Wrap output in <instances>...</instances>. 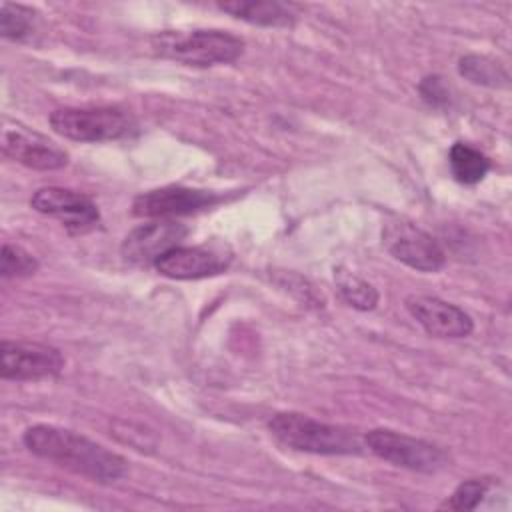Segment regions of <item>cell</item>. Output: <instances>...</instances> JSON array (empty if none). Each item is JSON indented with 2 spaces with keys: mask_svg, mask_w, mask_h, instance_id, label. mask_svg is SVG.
Wrapping results in <instances>:
<instances>
[{
  "mask_svg": "<svg viewBox=\"0 0 512 512\" xmlns=\"http://www.w3.org/2000/svg\"><path fill=\"white\" fill-rule=\"evenodd\" d=\"M22 442L34 456L50 460L98 484H112L128 470V464L120 454L68 428L34 424L26 428Z\"/></svg>",
  "mask_w": 512,
  "mask_h": 512,
  "instance_id": "6da1fadb",
  "label": "cell"
},
{
  "mask_svg": "<svg viewBox=\"0 0 512 512\" xmlns=\"http://www.w3.org/2000/svg\"><path fill=\"white\" fill-rule=\"evenodd\" d=\"M268 430L284 446L298 452L342 456V454H360L364 448V442L356 430L346 426L326 424L300 412L274 414L268 420Z\"/></svg>",
  "mask_w": 512,
  "mask_h": 512,
  "instance_id": "7a4b0ae2",
  "label": "cell"
},
{
  "mask_svg": "<svg viewBox=\"0 0 512 512\" xmlns=\"http://www.w3.org/2000/svg\"><path fill=\"white\" fill-rule=\"evenodd\" d=\"M152 46L160 56L196 68L230 64L244 52V42L224 30L162 32Z\"/></svg>",
  "mask_w": 512,
  "mask_h": 512,
  "instance_id": "3957f363",
  "label": "cell"
},
{
  "mask_svg": "<svg viewBox=\"0 0 512 512\" xmlns=\"http://www.w3.org/2000/svg\"><path fill=\"white\" fill-rule=\"evenodd\" d=\"M56 134L76 142H108L130 136L136 122L130 114L114 106H66L50 114Z\"/></svg>",
  "mask_w": 512,
  "mask_h": 512,
  "instance_id": "277c9868",
  "label": "cell"
},
{
  "mask_svg": "<svg viewBox=\"0 0 512 512\" xmlns=\"http://www.w3.org/2000/svg\"><path fill=\"white\" fill-rule=\"evenodd\" d=\"M364 444L374 456L406 470L436 474L448 466V454L440 446L396 430L374 428L364 434Z\"/></svg>",
  "mask_w": 512,
  "mask_h": 512,
  "instance_id": "5b68a950",
  "label": "cell"
},
{
  "mask_svg": "<svg viewBox=\"0 0 512 512\" xmlns=\"http://www.w3.org/2000/svg\"><path fill=\"white\" fill-rule=\"evenodd\" d=\"M382 242L390 256L418 272H436L446 262L444 250L436 238L408 220L386 222Z\"/></svg>",
  "mask_w": 512,
  "mask_h": 512,
  "instance_id": "8992f818",
  "label": "cell"
},
{
  "mask_svg": "<svg viewBox=\"0 0 512 512\" xmlns=\"http://www.w3.org/2000/svg\"><path fill=\"white\" fill-rule=\"evenodd\" d=\"M64 368V356L58 348L30 340H2L0 376L4 380H42L54 378Z\"/></svg>",
  "mask_w": 512,
  "mask_h": 512,
  "instance_id": "52a82bcc",
  "label": "cell"
},
{
  "mask_svg": "<svg viewBox=\"0 0 512 512\" xmlns=\"http://www.w3.org/2000/svg\"><path fill=\"white\" fill-rule=\"evenodd\" d=\"M30 206L44 216L60 220L74 234H84L100 222V212L90 196L62 186L38 188L30 198Z\"/></svg>",
  "mask_w": 512,
  "mask_h": 512,
  "instance_id": "ba28073f",
  "label": "cell"
},
{
  "mask_svg": "<svg viewBox=\"0 0 512 512\" xmlns=\"http://www.w3.org/2000/svg\"><path fill=\"white\" fill-rule=\"evenodd\" d=\"M188 236V226L172 218H160L148 224H140L126 234L120 246V254L128 264L154 266L160 256L180 246Z\"/></svg>",
  "mask_w": 512,
  "mask_h": 512,
  "instance_id": "9c48e42d",
  "label": "cell"
},
{
  "mask_svg": "<svg viewBox=\"0 0 512 512\" xmlns=\"http://www.w3.org/2000/svg\"><path fill=\"white\" fill-rule=\"evenodd\" d=\"M222 200L220 194L186 188V186H162L142 192L132 202V214L140 218H172L186 216L210 208Z\"/></svg>",
  "mask_w": 512,
  "mask_h": 512,
  "instance_id": "30bf717a",
  "label": "cell"
},
{
  "mask_svg": "<svg viewBox=\"0 0 512 512\" xmlns=\"http://www.w3.org/2000/svg\"><path fill=\"white\" fill-rule=\"evenodd\" d=\"M410 316L434 338H466L474 330V322L460 306L436 296L412 294L404 300Z\"/></svg>",
  "mask_w": 512,
  "mask_h": 512,
  "instance_id": "8fae6325",
  "label": "cell"
},
{
  "mask_svg": "<svg viewBox=\"0 0 512 512\" xmlns=\"http://www.w3.org/2000/svg\"><path fill=\"white\" fill-rule=\"evenodd\" d=\"M232 256L224 254L222 248L212 246H176L160 256L154 268L174 280H200L222 274Z\"/></svg>",
  "mask_w": 512,
  "mask_h": 512,
  "instance_id": "7c38bea8",
  "label": "cell"
},
{
  "mask_svg": "<svg viewBox=\"0 0 512 512\" xmlns=\"http://www.w3.org/2000/svg\"><path fill=\"white\" fill-rule=\"evenodd\" d=\"M2 150L4 156L32 170H58L68 164V154L60 146L36 132L22 128L4 132Z\"/></svg>",
  "mask_w": 512,
  "mask_h": 512,
  "instance_id": "4fadbf2b",
  "label": "cell"
},
{
  "mask_svg": "<svg viewBox=\"0 0 512 512\" xmlns=\"http://www.w3.org/2000/svg\"><path fill=\"white\" fill-rule=\"evenodd\" d=\"M218 8L232 14L238 20L266 28L292 26L298 16V8L294 4L280 0H234L220 2Z\"/></svg>",
  "mask_w": 512,
  "mask_h": 512,
  "instance_id": "5bb4252c",
  "label": "cell"
},
{
  "mask_svg": "<svg viewBox=\"0 0 512 512\" xmlns=\"http://www.w3.org/2000/svg\"><path fill=\"white\" fill-rule=\"evenodd\" d=\"M448 164L452 176L466 186L478 184L490 170V160L466 142H454L448 152Z\"/></svg>",
  "mask_w": 512,
  "mask_h": 512,
  "instance_id": "9a60e30c",
  "label": "cell"
},
{
  "mask_svg": "<svg viewBox=\"0 0 512 512\" xmlns=\"http://www.w3.org/2000/svg\"><path fill=\"white\" fill-rule=\"evenodd\" d=\"M458 72L472 84L488 86V88H504L508 86V80H510L506 68L500 62L480 54L462 56L458 60Z\"/></svg>",
  "mask_w": 512,
  "mask_h": 512,
  "instance_id": "2e32d148",
  "label": "cell"
},
{
  "mask_svg": "<svg viewBox=\"0 0 512 512\" xmlns=\"http://www.w3.org/2000/svg\"><path fill=\"white\" fill-rule=\"evenodd\" d=\"M334 280H336L340 296L352 308H356V310H372V308H376L378 292H376V288L368 280L360 278L358 274H354V272H350V270H346L342 266H338L334 270Z\"/></svg>",
  "mask_w": 512,
  "mask_h": 512,
  "instance_id": "e0dca14e",
  "label": "cell"
},
{
  "mask_svg": "<svg viewBox=\"0 0 512 512\" xmlns=\"http://www.w3.org/2000/svg\"><path fill=\"white\" fill-rule=\"evenodd\" d=\"M36 12L22 4L2 2L0 6V36L6 40H24L34 30Z\"/></svg>",
  "mask_w": 512,
  "mask_h": 512,
  "instance_id": "ac0fdd59",
  "label": "cell"
},
{
  "mask_svg": "<svg viewBox=\"0 0 512 512\" xmlns=\"http://www.w3.org/2000/svg\"><path fill=\"white\" fill-rule=\"evenodd\" d=\"M38 270V260L20 246L4 244L0 256V276L2 278H22Z\"/></svg>",
  "mask_w": 512,
  "mask_h": 512,
  "instance_id": "d6986e66",
  "label": "cell"
},
{
  "mask_svg": "<svg viewBox=\"0 0 512 512\" xmlns=\"http://www.w3.org/2000/svg\"><path fill=\"white\" fill-rule=\"evenodd\" d=\"M490 484L486 480L480 478H472L466 480L462 484H458V488L450 494V498L446 502L440 504V508H448V510H474L482 498L488 494Z\"/></svg>",
  "mask_w": 512,
  "mask_h": 512,
  "instance_id": "ffe728a7",
  "label": "cell"
},
{
  "mask_svg": "<svg viewBox=\"0 0 512 512\" xmlns=\"http://www.w3.org/2000/svg\"><path fill=\"white\" fill-rule=\"evenodd\" d=\"M418 92L422 100L434 108H446L450 106V88L446 86L442 76H426L418 84Z\"/></svg>",
  "mask_w": 512,
  "mask_h": 512,
  "instance_id": "44dd1931",
  "label": "cell"
}]
</instances>
